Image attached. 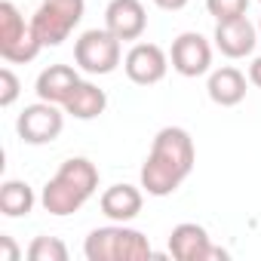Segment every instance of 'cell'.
Returning a JSON list of instances; mask_svg holds the SVG:
<instances>
[{"mask_svg":"<svg viewBox=\"0 0 261 261\" xmlns=\"http://www.w3.org/2000/svg\"><path fill=\"white\" fill-rule=\"evenodd\" d=\"M197 166V148L185 126H163L142 166V188L148 197L175 194Z\"/></svg>","mask_w":261,"mask_h":261,"instance_id":"cell-1","label":"cell"},{"mask_svg":"<svg viewBox=\"0 0 261 261\" xmlns=\"http://www.w3.org/2000/svg\"><path fill=\"white\" fill-rule=\"evenodd\" d=\"M95 194H98V166L86 157H68L59 166V172L43 185L40 206L49 215L65 218L80 212Z\"/></svg>","mask_w":261,"mask_h":261,"instance_id":"cell-2","label":"cell"},{"mask_svg":"<svg viewBox=\"0 0 261 261\" xmlns=\"http://www.w3.org/2000/svg\"><path fill=\"white\" fill-rule=\"evenodd\" d=\"M83 255L86 261H148L154 258V249L142 230L111 221L89 230V237L83 240Z\"/></svg>","mask_w":261,"mask_h":261,"instance_id":"cell-3","label":"cell"},{"mask_svg":"<svg viewBox=\"0 0 261 261\" xmlns=\"http://www.w3.org/2000/svg\"><path fill=\"white\" fill-rule=\"evenodd\" d=\"M74 62L89 77L114 74L123 65V40H117L108 28H89L74 40Z\"/></svg>","mask_w":261,"mask_h":261,"instance_id":"cell-4","label":"cell"},{"mask_svg":"<svg viewBox=\"0 0 261 261\" xmlns=\"http://www.w3.org/2000/svg\"><path fill=\"white\" fill-rule=\"evenodd\" d=\"M83 13L86 0H40V7L31 16V25L43 46H62L83 22Z\"/></svg>","mask_w":261,"mask_h":261,"instance_id":"cell-5","label":"cell"},{"mask_svg":"<svg viewBox=\"0 0 261 261\" xmlns=\"http://www.w3.org/2000/svg\"><path fill=\"white\" fill-rule=\"evenodd\" d=\"M65 129V108L37 98L34 105H25V111L16 120V133L25 145H53Z\"/></svg>","mask_w":261,"mask_h":261,"instance_id":"cell-6","label":"cell"},{"mask_svg":"<svg viewBox=\"0 0 261 261\" xmlns=\"http://www.w3.org/2000/svg\"><path fill=\"white\" fill-rule=\"evenodd\" d=\"M169 255L175 261H212V258H230L227 249L215 246L209 230L197 221H181L169 233Z\"/></svg>","mask_w":261,"mask_h":261,"instance_id":"cell-7","label":"cell"},{"mask_svg":"<svg viewBox=\"0 0 261 261\" xmlns=\"http://www.w3.org/2000/svg\"><path fill=\"white\" fill-rule=\"evenodd\" d=\"M169 62L172 71L181 77H203L212 71V43L200 31H185L172 40Z\"/></svg>","mask_w":261,"mask_h":261,"instance_id":"cell-8","label":"cell"},{"mask_svg":"<svg viewBox=\"0 0 261 261\" xmlns=\"http://www.w3.org/2000/svg\"><path fill=\"white\" fill-rule=\"evenodd\" d=\"M169 65L172 62L163 53V46L145 43V40L133 43V49L123 56V71H126V77L133 80L136 86H154V83H160L166 77Z\"/></svg>","mask_w":261,"mask_h":261,"instance_id":"cell-9","label":"cell"},{"mask_svg":"<svg viewBox=\"0 0 261 261\" xmlns=\"http://www.w3.org/2000/svg\"><path fill=\"white\" fill-rule=\"evenodd\" d=\"M215 49L224 56V59H246L255 53V43L258 40V25H252L246 16L240 19H227V22H215Z\"/></svg>","mask_w":261,"mask_h":261,"instance_id":"cell-10","label":"cell"},{"mask_svg":"<svg viewBox=\"0 0 261 261\" xmlns=\"http://www.w3.org/2000/svg\"><path fill=\"white\" fill-rule=\"evenodd\" d=\"M142 206H145V188L139 185H111L101 191L98 197V209L108 221H117V224H129L142 215Z\"/></svg>","mask_w":261,"mask_h":261,"instance_id":"cell-11","label":"cell"},{"mask_svg":"<svg viewBox=\"0 0 261 261\" xmlns=\"http://www.w3.org/2000/svg\"><path fill=\"white\" fill-rule=\"evenodd\" d=\"M105 28L117 40H142L148 28V13L142 0H111L105 7Z\"/></svg>","mask_w":261,"mask_h":261,"instance_id":"cell-12","label":"cell"},{"mask_svg":"<svg viewBox=\"0 0 261 261\" xmlns=\"http://www.w3.org/2000/svg\"><path fill=\"white\" fill-rule=\"evenodd\" d=\"M77 83H80L77 68H71V65H49V68H43V71L37 74L34 92H37V98H43V101L65 105V101L71 98V92L77 89Z\"/></svg>","mask_w":261,"mask_h":261,"instance_id":"cell-13","label":"cell"},{"mask_svg":"<svg viewBox=\"0 0 261 261\" xmlns=\"http://www.w3.org/2000/svg\"><path fill=\"white\" fill-rule=\"evenodd\" d=\"M246 74L240 71V68H233V65H224V68H215V71H209V80H206V92H209V98L218 105V108H233V105H240L243 98H246Z\"/></svg>","mask_w":261,"mask_h":261,"instance_id":"cell-14","label":"cell"},{"mask_svg":"<svg viewBox=\"0 0 261 261\" xmlns=\"http://www.w3.org/2000/svg\"><path fill=\"white\" fill-rule=\"evenodd\" d=\"M62 108H65V114L74 117V120H95V117H101L105 108H108V92H105L101 86H95L92 80H80L77 89L71 92V98H68Z\"/></svg>","mask_w":261,"mask_h":261,"instance_id":"cell-15","label":"cell"},{"mask_svg":"<svg viewBox=\"0 0 261 261\" xmlns=\"http://www.w3.org/2000/svg\"><path fill=\"white\" fill-rule=\"evenodd\" d=\"M37 197H34V188L22 178H7L0 185V212L7 218H25L31 215Z\"/></svg>","mask_w":261,"mask_h":261,"instance_id":"cell-16","label":"cell"},{"mask_svg":"<svg viewBox=\"0 0 261 261\" xmlns=\"http://www.w3.org/2000/svg\"><path fill=\"white\" fill-rule=\"evenodd\" d=\"M28 31H31V22H25L19 7L13 0H0V53L13 49Z\"/></svg>","mask_w":261,"mask_h":261,"instance_id":"cell-17","label":"cell"},{"mask_svg":"<svg viewBox=\"0 0 261 261\" xmlns=\"http://www.w3.org/2000/svg\"><path fill=\"white\" fill-rule=\"evenodd\" d=\"M31 261H68V246L59 237H34L28 246Z\"/></svg>","mask_w":261,"mask_h":261,"instance_id":"cell-18","label":"cell"},{"mask_svg":"<svg viewBox=\"0 0 261 261\" xmlns=\"http://www.w3.org/2000/svg\"><path fill=\"white\" fill-rule=\"evenodd\" d=\"M249 10V0H206V13L215 22H227V19H240Z\"/></svg>","mask_w":261,"mask_h":261,"instance_id":"cell-19","label":"cell"},{"mask_svg":"<svg viewBox=\"0 0 261 261\" xmlns=\"http://www.w3.org/2000/svg\"><path fill=\"white\" fill-rule=\"evenodd\" d=\"M19 92H22V83H19V77L13 74V68H0V108L16 105Z\"/></svg>","mask_w":261,"mask_h":261,"instance_id":"cell-20","label":"cell"},{"mask_svg":"<svg viewBox=\"0 0 261 261\" xmlns=\"http://www.w3.org/2000/svg\"><path fill=\"white\" fill-rule=\"evenodd\" d=\"M0 249H4V255H0V261H19V246L13 243V237H0Z\"/></svg>","mask_w":261,"mask_h":261,"instance_id":"cell-21","label":"cell"},{"mask_svg":"<svg viewBox=\"0 0 261 261\" xmlns=\"http://www.w3.org/2000/svg\"><path fill=\"white\" fill-rule=\"evenodd\" d=\"M154 7H160V10H166V13H178V10H185L191 0H151Z\"/></svg>","mask_w":261,"mask_h":261,"instance_id":"cell-22","label":"cell"},{"mask_svg":"<svg viewBox=\"0 0 261 261\" xmlns=\"http://www.w3.org/2000/svg\"><path fill=\"white\" fill-rule=\"evenodd\" d=\"M249 83L261 89V56H255L252 65H249Z\"/></svg>","mask_w":261,"mask_h":261,"instance_id":"cell-23","label":"cell"},{"mask_svg":"<svg viewBox=\"0 0 261 261\" xmlns=\"http://www.w3.org/2000/svg\"><path fill=\"white\" fill-rule=\"evenodd\" d=\"M258 40H261V19H258Z\"/></svg>","mask_w":261,"mask_h":261,"instance_id":"cell-24","label":"cell"},{"mask_svg":"<svg viewBox=\"0 0 261 261\" xmlns=\"http://www.w3.org/2000/svg\"><path fill=\"white\" fill-rule=\"evenodd\" d=\"M258 4H261V0H258Z\"/></svg>","mask_w":261,"mask_h":261,"instance_id":"cell-25","label":"cell"}]
</instances>
